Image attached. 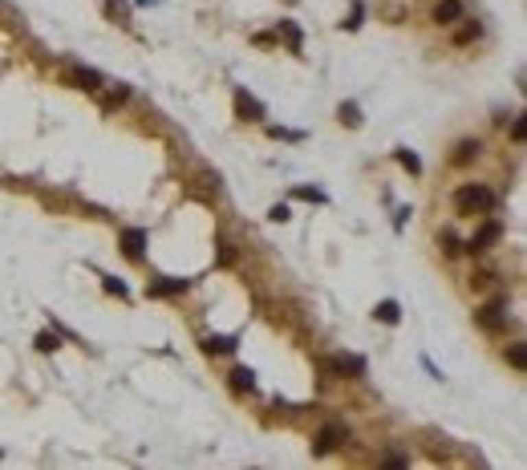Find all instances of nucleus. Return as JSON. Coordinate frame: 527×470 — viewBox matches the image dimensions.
<instances>
[{"label":"nucleus","instance_id":"21","mask_svg":"<svg viewBox=\"0 0 527 470\" xmlns=\"http://www.w3.org/2000/svg\"><path fill=\"white\" fill-rule=\"evenodd\" d=\"M337 114H341V122H345V126H361V114H357V106H353V102H345Z\"/></svg>","mask_w":527,"mask_h":470},{"label":"nucleus","instance_id":"16","mask_svg":"<svg viewBox=\"0 0 527 470\" xmlns=\"http://www.w3.org/2000/svg\"><path fill=\"white\" fill-rule=\"evenodd\" d=\"M462 21H467V16H462ZM475 37H479V25H475V21H467V25L454 33V45H471Z\"/></svg>","mask_w":527,"mask_h":470},{"label":"nucleus","instance_id":"18","mask_svg":"<svg viewBox=\"0 0 527 470\" xmlns=\"http://www.w3.org/2000/svg\"><path fill=\"white\" fill-rule=\"evenodd\" d=\"M126 97H130V86H118V89H110V93H106V110H114V106H122Z\"/></svg>","mask_w":527,"mask_h":470},{"label":"nucleus","instance_id":"1","mask_svg":"<svg viewBox=\"0 0 527 470\" xmlns=\"http://www.w3.org/2000/svg\"><path fill=\"white\" fill-rule=\"evenodd\" d=\"M454 211L458 215H487L495 211V191L483 183H462L454 191Z\"/></svg>","mask_w":527,"mask_h":470},{"label":"nucleus","instance_id":"8","mask_svg":"<svg viewBox=\"0 0 527 470\" xmlns=\"http://www.w3.org/2000/svg\"><path fill=\"white\" fill-rule=\"evenodd\" d=\"M325 369H333V373H353V377H361L365 373V361L361 357H333Z\"/></svg>","mask_w":527,"mask_h":470},{"label":"nucleus","instance_id":"3","mask_svg":"<svg viewBox=\"0 0 527 470\" xmlns=\"http://www.w3.org/2000/svg\"><path fill=\"white\" fill-rule=\"evenodd\" d=\"M499 235H503V227H499V223L491 219V223H483V227L475 231V239L467 244V252H487L491 244H499Z\"/></svg>","mask_w":527,"mask_h":470},{"label":"nucleus","instance_id":"6","mask_svg":"<svg viewBox=\"0 0 527 470\" xmlns=\"http://www.w3.org/2000/svg\"><path fill=\"white\" fill-rule=\"evenodd\" d=\"M434 21H438V25L462 21V0H438V4H434Z\"/></svg>","mask_w":527,"mask_h":470},{"label":"nucleus","instance_id":"27","mask_svg":"<svg viewBox=\"0 0 527 470\" xmlns=\"http://www.w3.org/2000/svg\"><path fill=\"white\" fill-rule=\"evenodd\" d=\"M524 134H527L524 118H515V122H511V138H515V142H524Z\"/></svg>","mask_w":527,"mask_h":470},{"label":"nucleus","instance_id":"4","mask_svg":"<svg viewBox=\"0 0 527 470\" xmlns=\"http://www.w3.org/2000/svg\"><path fill=\"white\" fill-rule=\"evenodd\" d=\"M475 320L483 325V329H503V320H507V312H503V300H491L487 308L475 312Z\"/></svg>","mask_w":527,"mask_h":470},{"label":"nucleus","instance_id":"7","mask_svg":"<svg viewBox=\"0 0 527 470\" xmlns=\"http://www.w3.org/2000/svg\"><path fill=\"white\" fill-rule=\"evenodd\" d=\"M235 110H239L248 122H260V118H264V106L256 102V97H248L244 89H235Z\"/></svg>","mask_w":527,"mask_h":470},{"label":"nucleus","instance_id":"14","mask_svg":"<svg viewBox=\"0 0 527 470\" xmlns=\"http://www.w3.org/2000/svg\"><path fill=\"white\" fill-rule=\"evenodd\" d=\"M231 385H235V389H256V373L239 365V369H231Z\"/></svg>","mask_w":527,"mask_h":470},{"label":"nucleus","instance_id":"10","mask_svg":"<svg viewBox=\"0 0 527 470\" xmlns=\"http://www.w3.org/2000/svg\"><path fill=\"white\" fill-rule=\"evenodd\" d=\"M183 288H187V280H159V284L146 288V296H175V292H183Z\"/></svg>","mask_w":527,"mask_h":470},{"label":"nucleus","instance_id":"17","mask_svg":"<svg viewBox=\"0 0 527 470\" xmlns=\"http://www.w3.org/2000/svg\"><path fill=\"white\" fill-rule=\"evenodd\" d=\"M102 4H106V12H110V16H118L122 25H130V8H126L122 0H102Z\"/></svg>","mask_w":527,"mask_h":470},{"label":"nucleus","instance_id":"11","mask_svg":"<svg viewBox=\"0 0 527 470\" xmlns=\"http://www.w3.org/2000/svg\"><path fill=\"white\" fill-rule=\"evenodd\" d=\"M479 150H483V146H479V138H467V142H458V150H454V163H471Z\"/></svg>","mask_w":527,"mask_h":470},{"label":"nucleus","instance_id":"20","mask_svg":"<svg viewBox=\"0 0 527 470\" xmlns=\"http://www.w3.org/2000/svg\"><path fill=\"white\" fill-rule=\"evenodd\" d=\"M507 361H511L515 369H527V349L524 344H511V349H507Z\"/></svg>","mask_w":527,"mask_h":470},{"label":"nucleus","instance_id":"12","mask_svg":"<svg viewBox=\"0 0 527 470\" xmlns=\"http://www.w3.org/2000/svg\"><path fill=\"white\" fill-rule=\"evenodd\" d=\"M235 337H207V341H203V349H207V353H235Z\"/></svg>","mask_w":527,"mask_h":470},{"label":"nucleus","instance_id":"9","mask_svg":"<svg viewBox=\"0 0 527 470\" xmlns=\"http://www.w3.org/2000/svg\"><path fill=\"white\" fill-rule=\"evenodd\" d=\"M373 316H377L382 325H397V320H401V308H397V300H382V304L373 308Z\"/></svg>","mask_w":527,"mask_h":470},{"label":"nucleus","instance_id":"25","mask_svg":"<svg viewBox=\"0 0 527 470\" xmlns=\"http://www.w3.org/2000/svg\"><path fill=\"white\" fill-rule=\"evenodd\" d=\"M106 292H114V296H130V292H126V284H122V280H110V276H106Z\"/></svg>","mask_w":527,"mask_h":470},{"label":"nucleus","instance_id":"15","mask_svg":"<svg viewBox=\"0 0 527 470\" xmlns=\"http://www.w3.org/2000/svg\"><path fill=\"white\" fill-rule=\"evenodd\" d=\"M73 82L82 89H102V78H97L93 69H73Z\"/></svg>","mask_w":527,"mask_h":470},{"label":"nucleus","instance_id":"23","mask_svg":"<svg viewBox=\"0 0 527 470\" xmlns=\"http://www.w3.org/2000/svg\"><path fill=\"white\" fill-rule=\"evenodd\" d=\"M292 195H296V199H308V203H320V199H325V195H320L316 187H296Z\"/></svg>","mask_w":527,"mask_h":470},{"label":"nucleus","instance_id":"22","mask_svg":"<svg viewBox=\"0 0 527 470\" xmlns=\"http://www.w3.org/2000/svg\"><path fill=\"white\" fill-rule=\"evenodd\" d=\"M37 349H41V353H53V349H61V337H57V333H41V337H37Z\"/></svg>","mask_w":527,"mask_h":470},{"label":"nucleus","instance_id":"26","mask_svg":"<svg viewBox=\"0 0 527 470\" xmlns=\"http://www.w3.org/2000/svg\"><path fill=\"white\" fill-rule=\"evenodd\" d=\"M235 259V252H231V244L227 239H220V263H231Z\"/></svg>","mask_w":527,"mask_h":470},{"label":"nucleus","instance_id":"2","mask_svg":"<svg viewBox=\"0 0 527 470\" xmlns=\"http://www.w3.org/2000/svg\"><path fill=\"white\" fill-rule=\"evenodd\" d=\"M341 442H345V426L329 422V426H325L320 434H316V446H312V450H316V454H329V450H337Z\"/></svg>","mask_w":527,"mask_h":470},{"label":"nucleus","instance_id":"5","mask_svg":"<svg viewBox=\"0 0 527 470\" xmlns=\"http://www.w3.org/2000/svg\"><path fill=\"white\" fill-rule=\"evenodd\" d=\"M122 252H126L130 259H142V252H146V231H142V227L122 231Z\"/></svg>","mask_w":527,"mask_h":470},{"label":"nucleus","instance_id":"24","mask_svg":"<svg viewBox=\"0 0 527 470\" xmlns=\"http://www.w3.org/2000/svg\"><path fill=\"white\" fill-rule=\"evenodd\" d=\"M268 219H272V223H288V219H292V215H288V203H276V207L268 211Z\"/></svg>","mask_w":527,"mask_h":470},{"label":"nucleus","instance_id":"13","mask_svg":"<svg viewBox=\"0 0 527 470\" xmlns=\"http://www.w3.org/2000/svg\"><path fill=\"white\" fill-rule=\"evenodd\" d=\"M280 37L288 41V49H292V53H301V29H296L292 21H280Z\"/></svg>","mask_w":527,"mask_h":470},{"label":"nucleus","instance_id":"19","mask_svg":"<svg viewBox=\"0 0 527 470\" xmlns=\"http://www.w3.org/2000/svg\"><path fill=\"white\" fill-rule=\"evenodd\" d=\"M397 163L406 167L410 174H422V163H418V154H410V150H397Z\"/></svg>","mask_w":527,"mask_h":470}]
</instances>
